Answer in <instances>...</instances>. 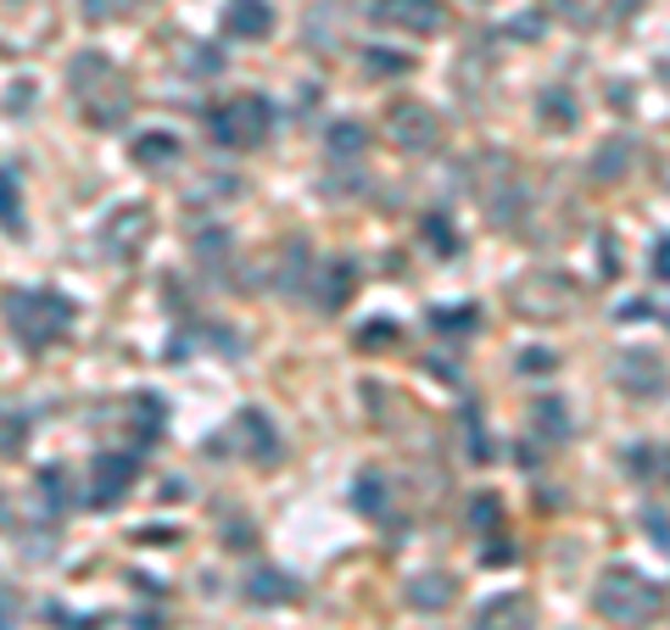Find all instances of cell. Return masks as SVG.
<instances>
[{
    "instance_id": "32",
    "label": "cell",
    "mask_w": 670,
    "mask_h": 630,
    "mask_svg": "<svg viewBox=\"0 0 670 630\" xmlns=\"http://www.w3.org/2000/svg\"><path fill=\"white\" fill-rule=\"evenodd\" d=\"M626 453H631V458H626V469H631V475H653V469H659L653 446H642V441H637V446H626Z\"/></svg>"
},
{
    "instance_id": "8",
    "label": "cell",
    "mask_w": 670,
    "mask_h": 630,
    "mask_svg": "<svg viewBox=\"0 0 670 630\" xmlns=\"http://www.w3.org/2000/svg\"><path fill=\"white\" fill-rule=\"evenodd\" d=\"M615 385H620L626 397H664V391H670V369H664L659 351H620Z\"/></svg>"
},
{
    "instance_id": "22",
    "label": "cell",
    "mask_w": 670,
    "mask_h": 630,
    "mask_svg": "<svg viewBox=\"0 0 670 630\" xmlns=\"http://www.w3.org/2000/svg\"><path fill=\"white\" fill-rule=\"evenodd\" d=\"M626 167H631V145H626V140H609V145L593 156V178H604V185L626 178Z\"/></svg>"
},
{
    "instance_id": "21",
    "label": "cell",
    "mask_w": 670,
    "mask_h": 630,
    "mask_svg": "<svg viewBox=\"0 0 670 630\" xmlns=\"http://www.w3.org/2000/svg\"><path fill=\"white\" fill-rule=\"evenodd\" d=\"M542 123L548 129H575L581 123V112H575V101H570V89H542Z\"/></svg>"
},
{
    "instance_id": "6",
    "label": "cell",
    "mask_w": 670,
    "mask_h": 630,
    "mask_svg": "<svg viewBox=\"0 0 670 630\" xmlns=\"http://www.w3.org/2000/svg\"><path fill=\"white\" fill-rule=\"evenodd\" d=\"M134 475H140V453H101L96 458V475H90V508H101V513L118 508L129 497Z\"/></svg>"
},
{
    "instance_id": "33",
    "label": "cell",
    "mask_w": 670,
    "mask_h": 630,
    "mask_svg": "<svg viewBox=\"0 0 670 630\" xmlns=\"http://www.w3.org/2000/svg\"><path fill=\"white\" fill-rule=\"evenodd\" d=\"M40 486L51 491V497H45L51 508H67V497H73V491H67V480H62V469H45V475H40Z\"/></svg>"
},
{
    "instance_id": "31",
    "label": "cell",
    "mask_w": 670,
    "mask_h": 630,
    "mask_svg": "<svg viewBox=\"0 0 670 630\" xmlns=\"http://www.w3.org/2000/svg\"><path fill=\"white\" fill-rule=\"evenodd\" d=\"M497 513H502V508H497V497H491V491H480V497L469 502V519H475V530H491V524H497Z\"/></svg>"
},
{
    "instance_id": "12",
    "label": "cell",
    "mask_w": 670,
    "mask_h": 630,
    "mask_svg": "<svg viewBox=\"0 0 670 630\" xmlns=\"http://www.w3.org/2000/svg\"><path fill=\"white\" fill-rule=\"evenodd\" d=\"M296 597H302V586H296V575H285V569H251V575H246V602L280 608V602H296Z\"/></svg>"
},
{
    "instance_id": "7",
    "label": "cell",
    "mask_w": 670,
    "mask_h": 630,
    "mask_svg": "<svg viewBox=\"0 0 670 630\" xmlns=\"http://www.w3.org/2000/svg\"><path fill=\"white\" fill-rule=\"evenodd\" d=\"M375 18L386 29H402V34H442L447 29V7L442 0H375Z\"/></svg>"
},
{
    "instance_id": "34",
    "label": "cell",
    "mask_w": 670,
    "mask_h": 630,
    "mask_svg": "<svg viewBox=\"0 0 670 630\" xmlns=\"http://www.w3.org/2000/svg\"><path fill=\"white\" fill-rule=\"evenodd\" d=\"M369 73H408V56H369Z\"/></svg>"
},
{
    "instance_id": "2",
    "label": "cell",
    "mask_w": 670,
    "mask_h": 630,
    "mask_svg": "<svg viewBox=\"0 0 670 630\" xmlns=\"http://www.w3.org/2000/svg\"><path fill=\"white\" fill-rule=\"evenodd\" d=\"M7 324L29 351H51L67 329H73V302L56 291H7Z\"/></svg>"
},
{
    "instance_id": "4",
    "label": "cell",
    "mask_w": 670,
    "mask_h": 630,
    "mask_svg": "<svg viewBox=\"0 0 670 630\" xmlns=\"http://www.w3.org/2000/svg\"><path fill=\"white\" fill-rule=\"evenodd\" d=\"M581 302V291L564 280V274H548V268H537V274H526L515 291H509V307L531 324H559L570 307Z\"/></svg>"
},
{
    "instance_id": "36",
    "label": "cell",
    "mask_w": 670,
    "mask_h": 630,
    "mask_svg": "<svg viewBox=\"0 0 670 630\" xmlns=\"http://www.w3.org/2000/svg\"><path fill=\"white\" fill-rule=\"evenodd\" d=\"M637 318H653V307L648 302H626L620 307V324H637Z\"/></svg>"
},
{
    "instance_id": "16",
    "label": "cell",
    "mask_w": 670,
    "mask_h": 630,
    "mask_svg": "<svg viewBox=\"0 0 670 630\" xmlns=\"http://www.w3.org/2000/svg\"><path fill=\"white\" fill-rule=\"evenodd\" d=\"M129 156H134L140 167H168V162L180 156V140L168 134V129H156V134H140V140L129 145Z\"/></svg>"
},
{
    "instance_id": "19",
    "label": "cell",
    "mask_w": 670,
    "mask_h": 630,
    "mask_svg": "<svg viewBox=\"0 0 670 630\" xmlns=\"http://www.w3.org/2000/svg\"><path fill=\"white\" fill-rule=\"evenodd\" d=\"M0 229L23 235V185L12 167H0Z\"/></svg>"
},
{
    "instance_id": "23",
    "label": "cell",
    "mask_w": 670,
    "mask_h": 630,
    "mask_svg": "<svg viewBox=\"0 0 670 630\" xmlns=\"http://www.w3.org/2000/svg\"><path fill=\"white\" fill-rule=\"evenodd\" d=\"M419 229H425V246H431L436 257H458V246H464V240L453 235V224H447L442 213H431V218H425V224H419Z\"/></svg>"
},
{
    "instance_id": "27",
    "label": "cell",
    "mask_w": 670,
    "mask_h": 630,
    "mask_svg": "<svg viewBox=\"0 0 670 630\" xmlns=\"http://www.w3.org/2000/svg\"><path fill=\"white\" fill-rule=\"evenodd\" d=\"M464 441H469V458H475V464L491 458V446H486V430H480V413H475V408H464Z\"/></svg>"
},
{
    "instance_id": "24",
    "label": "cell",
    "mask_w": 670,
    "mask_h": 630,
    "mask_svg": "<svg viewBox=\"0 0 670 630\" xmlns=\"http://www.w3.org/2000/svg\"><path fill=\"white\" fill-rule=\"evenodd\" d=\"M134 424H140V441L162 435V424H168V402H162V397H134Z\"/></svg>"
},
{
    "instance_id": "5",
    "label": "cell",
    "mask_w": 670,
    "mask_h": 630,
    "mask_svg": "<svg viewBox=\"0 0 670 630\" xmlns=\"http://www.w3.org/2000/svg\"><path fill=\"white\" fill-rule=\"evenodd\" d=\"M386 140L397 151H436L442 145V112L425 101H397L386 112Z\"/></svg>"
},
{
    "instance_id": "30",
    "label": "cell",
    "mask_w": 670,
    "mask_h": 630,
    "mask_svg": "<svg viewBox=\"0 0 670 630\" xmlns=\"http://www.w3.org/2000/svg\"><path fill=\"white\" fill-rule=\"evenodd\" d=\"M140 0H84V12H90L96 23H107V18H123V12H134Z\"/></svg>"
},
{
    "instance_id": "11",
    "label": "cell",
    "mask_w": 670,
    "mask_h": 630,
    "mask_svg": "<svg viewBox=\"0 0 670 630\" xmlns=\"http://www.w3.org/2000/svg\"><path fill=\"white\" fill-rule=\"evenodd\" d=\"M458 602V580L453 575H413L408 580V608H419V613H442V608H453Z\"/></svg>"
},
{
    "instance_id": "20",
    "label": "cell",
    "mask_w": 670,
    "mask_h": 630,
    "mask_svg": "<svg viewBox=\"0 0 670 630\" xmlns=\"http://www.w3.org/2000/svg\"><path fill=\"white\" fill-rule=\"evenodd\" d=\"M531 424H537L548 441H564V435H570V413H564L559 397H537V402H531Z\"/></svg>"
},
{
    "instance_id": "25",
    "label": "cell",
    "mask_w": 670,
    "mask_h": 630,
    "mask_svg": "<svg viewBox=\"0 0 670 630\" xmlns=\"http://www.w3.org/2000/svg\"><path fill=\"white\" fill-rule=\"evenodd\" d=\"M364 145H369L364 123H335V129H329V151H335V156H358Z\"/></svg>"
},
{
    "instance_id": "15",
    "label": "cell",
    "mask_w": 670,
    "mask_h": 630,
    "mask_svg": "<svg viewBox=\"0 0 670 630\" xmlns=\"http://www.w3.org/2000/svg\"><path fill=\"white\" fill-rule=\"evenodd\" d=\"M235 435L258 446V453H251L258 464H274V458H280V435H274V424H269V419H263L258 408H246V413L235 419Z\"/></svg>"
},
{
    "instance_id": "10",
    "label": "cell",
    "mask_w": 670,
    "mask_h": 630,
    "mask_svg": "<svg viewBox=\"0 0 670 630\" xmlns=\"http://www.w3.org/2000/svg\"><path fill=\"white\" fill-rule=\"evenodd\" d=\"M224 34L229 40H269L274 34V7L269 0H229L224 7Z\"/></svg>"
},
{
    "instance_id": "9",
    "label": "cell",
    "mask_w": 670,
    "mask_h": 630,
    "mask_svg": "<svg viewBox=\"0 0 670 630\" xmlns=\"http://www.w3.org/2000/svg\"><path fill=\"white\" fill-rule=\"evenodd\" d=\"M475 630H537V602L526 591H497L475 608Z\"/></svg>"
},
{
    "instance_id": "37",
    "label": "cell",
    "mask_w": 670,
    "mask_h": 630,
    "mask_svg": "<svg viewBox=\"0 0 670 630\" xmlns=\"http://www.w3.org/2000/svg\"><path fill=\"white\" fill-rule=\"evenodd\" d=\"M145 547H174V530H140Z\"/></svg>"
},
{
    "instance_id": "26",
    "label": "cell",
    "mask_w": 670,
    "mask_h": 630,
    "mask_svg": "<svg viewBox=\"0 0 670 630\" xmlns=\"http://www.w3.org/2000/svg\"><path fill=\"white\" fill-rule=\"evenodd\" d=\"M515 369H520V374H553V369H559V351H548V346H526V351L515 357Z\"/></svg>"
},
{
    "instance_id": "28",
    "label": "cell",
    "mask_w": 670,
    "mask_h": 630,
    "mask_svg": "<svg viewBox=\"0 0 670 630\" xmlns=\"http://www.w3.org/2000/svg\"><path fill=\"white\" fill-rule=\"evenodd\" d=\"M29 441V419H18V413H7V419H0V453H18V446Z\"/></svg>"
},
{
    "instance_id": "3",
    "label": "cell",
    "mask_w": 670,
    "mask_h": 630,
    "mask_svg": "<svg viewBox=\"0 0 670 630\" xmlns=\"http://www.w3.org/2000/svg\"><path fill=\"white\" fill-rule=\"evenodd\" d=\"M269 129H274V107H269V96H251V89H246V96L218 101V107L207 112V134H213L218 145H229V151L263 145Z\"/></svg>"
},
{
    "instance_id": "29",
    "label": "cell",
    "mask_w": 670,
    "mask_h": 630,
    "mask_svg": "<svg viewBox=\"0 0 670 630\" xmlns=\"http://www.w3.org/2000/svg\"><path fill=\"white\" fill-rule=\"evenodd\" d=\"M648 274H653L659 285H670V235L653 240V251H648Z\"/></svg>"
},
{
    "instance_id": "13",
    "label": "cell",
    "mask_w": 670,
    "mask_h": 630,
    "mask_svg": "<svg viewBox=\"0 0 670 630\" xmlns=\"http://www.w3.org/2000/svg\"><path fill=\"white\" fill-rule=\"evenodd\" d=\"M353 291H358V268L353 262H324L318 268V307H347L353 302Z\"/></svg>"
},
{
    "instance_id": "18",
    "label": "cell",
    "mask_w": 670,
    "mask_h": 630,
    "mask_svg": "<svg viewBox=\"0 0 670 630\" xmlns=\"http://www.w3.org/2000/svg\"><path fill=\"white\" fill-rule=\"evenodd\" d=\"M353 508H358L364 519H380V513L391 508V497H386V480H380L375 469H364V475H358V486H353Z\"/></svg>"
},
{
    "instance_id": "14",
    "label": "cell",
    "mask_w": 670,
    "mask_h": 630,
    "mask_svg": "<svg viewBox=\"0 0 670 630\" xmlns=\"http://www.w3.org/2000/svg\"><path fill=\"white\" fill-rule=\"evenodd\" d=\"M145 224H151L145 207H123V213L107 224V251H112V257H134L140 240H145Z\"/></svg>"
},
{
    "instance_id": "35",
    "label": "cell",
    "mask_w": 670,
    "mask_h": 630,
    "mask_svg": "<svg viewBox=\"0 0 670 630\" xmlns=\"http://www.w3.org/2000/svg\"><path fill=\"white\" fill-rule=\"evenodd\" d=\"M375 340H397V324H369V329L358 335V346H375Z\"/></svg>"
},
{
    "instance_id": "17",
    "label": "cell",
    "mask_w": 670,
    "mask_h": 630,
    "mask_svg": "<svg viewBox=\"0 0 670 630\" xmlns=\"http://www.w3.org/2000/svg\"><path fill=\"white\" fill-rule=\"evenodd\" d=\"M431 329H442V335H475V329H480V307H475V302L431 307Z\"/></svg>"
},
{
    "instance_id": "1",
    "label": "cell",
    "mask_w": 670,
    "mask_h": 630,
    "mask_svg": "<svg viewBox=\"0 0 670 630\" xmlns=\"http://www.w3.org/2000/svg\"><path fill=\"white\" fill-rule=\"evenodd\" d=\"M664 586L653 580V575H642V569H631V564H609L604 575H598V586H593V608L615 624V630H642V624H653L659 613H664Z\"/></svg>"
}]
</instances>
